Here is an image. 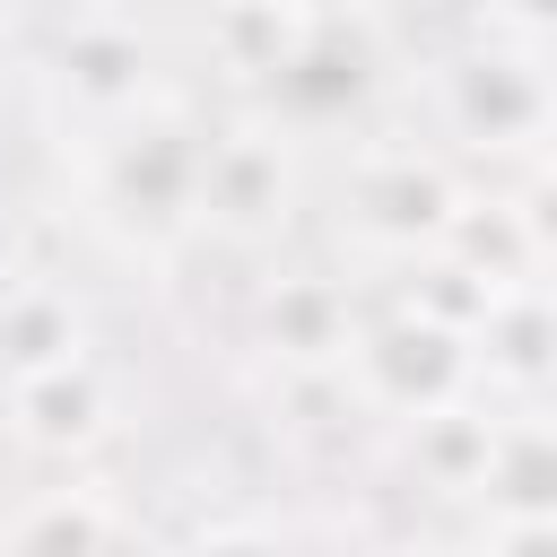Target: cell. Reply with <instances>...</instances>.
I'll list each match as a JSON object with an SVG mask.
<instances>
[{
    "label": "cell",
    "mask_w": 557,
    "mask_h": 557,
    "mask_svg": "<svg viewBox=\"0 0 557 557\" xmlns=\"http://www.w3.org/2000/svg\"><path fill=\"white\" fill-rule=\"evenodd\" d=\"M287 148L270 131H235V139H209L200 148V200L191 218L226 226V235H270L287 218Z\"/></svg>",
    "instance_id": "1"
},
{
    "label": "cell",
    "mask_w": 557,
    "mask_h": 557,
    "mask_svg": "<svg viewBox=\"0 0 557 557\" xmlns=\"http://www.w3.org/2000/svg\"><path fill=\"white\" fill-rule=\"evenodd\" d=\"M9 426L35 453H87L113 435V383L96 374V357L44 366V374H9Z\"/></svg>",
    "instance_id": "2"
},
{
    "label": "cell",
    "mask_w": 557,
    "mask_h": 557,
    "mask_svg": "<svg viewBox=\"0 0 557 557\" xmlns=\"http://www.w3.org/2000/svg\"><path fill=\"white\" fill-rule=\"evenodd\" d=\"M366 374H374V392L400 409V418H426V409H444L453 392H461V374H470V339L461 331H435V322H400V331H374V339H357L348 348Z\"/></svg>",
    "instance_id": "3"
},
{
    "label": "cell",
    "mask_w": 557,
    "mask_h": 557,
    "mask_svg": "<svg viewBox=\"0 0 557 557\" xmlns=\"http://www.w3.org/2000/svg\"><path fill=\"white\" fill-rule=\"evenodd\" d=\"M444 87H453V131L479 139V148H531L540 122H548L531 61H461Z\"/></svg>",
    "instance_id": "4"
},
{
    "label": "cell",
    "mask_w": 557,
    "mask_h": 557,
    "mask_svg": "<svg viewBox=\"0 0 557 557\" xmlns=\"http://www.w3.org/2000/svg\"><path fill=\"white\" fill-rule=\"evenodd\" d=\"M70 357H87V322H78L70 287H52V278L0 287V366L44 374V366H70Z\"/></svg>",
    "instance_id": "5"
},
{
    "label": "cell",
    "mask_w": 557,
    "mask_h": 557,
    "mask_svg": "<svg viewBox=\"0 0 557 557\" xmlns=\"http://www.w3.org/2000/svg\"><path fill=\"white\" fill-rule=\"evenodd\" d=\"M0 557H113V505L96 487H44L9 513Z\"/></svg>",
    "instance_id": "6"
},
{
    "label": "cell",
    "mask_w": 557,
    "mask_h": 557,
    "mask_svg": "<svg viewBox=\"0 0 557 557\" xmlns=\"http://www.w3.org/2000/svg\"><path fill=\"white\" fill-rule=\"evenodd\" d=\"M270 348L287 366H348V348H357L348 287L339 278H278V296H270Z\"/></svg>",
    "instance_id": "7"
},
{
    "label": "cell",
    "mask_w": 557,
    "mask_h": 557,
    "mask_svg": "<svg viewBox=\"0 0 557 557\" xmlns=\"http://www.w3.org/2000/svg\"><path fill=\"white\" fill-rule=\"evenodd\" d=\"M61 78H70L78 104L131 113V104L148 96V44H139L131 26H113V17H87V26L61 44Z\"/></svg>",
    "instance_id": "8"
},
{
    "label": "cell",
    "mask_w": 557,
    "mask_h": 557,
    "mask_svg": "<svg viewBox=\"0 0 557 557\" xmlns=\"http://www.w3.org/2000/svg\"><path fill=\"white\" fill-rule=\"evenodd\" d=\"M357 200H366V226L392 235V244H418V235H444V226H453V191H444V174L418 165V157H383V165H366Z\"/></svg>",
    "instance_id": "9"
},
{
    "label": "cell",
    "mask_w": 557,
    "mask_h": 557,
    "mask_svg": "<svg viewBox=\"0 0 557 557\" xmlns=\"http://www.w3.org/2000/svg\"><path fill=\"white\" fill-rule=\"evenodd\" d=\"M487 548L496 557H548V513H496Z\"/></svg>",
    "instance_id": "10"
},
{
    "label": "cell",
    "mask_w": 557,
    "mask_h": 557,
    "mask_svg": "<svg viewBox=\"0 0 557 557\" xmlns=\"http://www.w3.org/2000/svg\"><path fill=\"white\" fill-rule=\"evenodd\" d=\"M191 557H287V548H278L270 531H252V522H226V531H200Z\"/></svg>",
    "instance_id": "11"
},
{
    "label": "cell",
    "mask_w": 557,
    "mask_h": 557,
    "mask_svg": "<svg viewBox=\"0 0 557 557\" xmlns=\"http://www.w3.org/2000/svg\"><path fill=\"white\" fill-rule=\"evenodd\" d=\"M218 9H244V0H218Z\"/></svg>",
    "instance_id": "12"
}]
</instances>
